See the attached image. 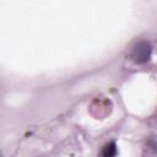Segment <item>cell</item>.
Segmentation results:
<instances>
[{
	"label": "cell",
	"instance_id": "1",
	"mask_svg": "<svg viewBox=\"0 0 157 157\" xmlns=\"http://www.w3.org/2000/svg\"><path fill=\"white\" fill-rule=\"evenodd\" d=\"M130 58L136 64H145L151 58V45L147 42L136 43L130 53Z\"/></svg>",
	"mask_w": 157,
	"mask_h": 157
},
{
	"label": "cell",
	"instance_id": "2",
	"mask_svg": "<svg viewBox=\"0 0 157 157\" xmlns=\"http://www.w3.org/2000/svg\"><path fill=\"white\" fill-rule=\"evenodd\" d=\"M102 157H115L117 155V147L113 142L105 145L103 148H102V152H101Z\"/></svg>",
	"mask_w": 157,
	"mask_h": 157
}]
</instances>
